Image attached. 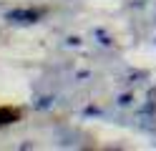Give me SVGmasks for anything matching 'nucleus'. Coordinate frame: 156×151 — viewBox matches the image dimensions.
Here are the masks:
<instances>
[{"label":"nucleus","mask_w":156,"mask_h":151,"mask_svg":"<svg viewBox=\"0 0 156 151\" xmlns=\"http://www.w3.org/2000/svg\"><path fill=\"white\" fill-rule=\"evenodd\" d=\"M41 18V10H10L8 13V20H15V23H35Z\"/></svg>","instance_id":"f257e3e1"}]
</instances>
